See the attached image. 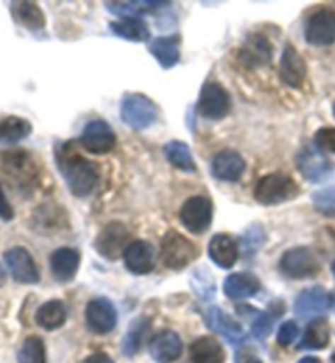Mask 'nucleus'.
Instances as JSON below:
<instances>
[{
    "label": "nucleus",
    "instance_id": "nucleus-1",
    "mask_svg": "<svg viewBox=\"0 0 335 363\" xmlns=\"http://www.w3.org/2000/svg\"><path fill=\"white\" fill-rule=\"evenodd\" d=\"M56 162L67 189L77 199H87L100 184V167L74 149V141L61 143L56 149Z\"/></svg>",
    "mask_w": 335,
    "mask_h": 363
},
{
    "label": "nucleus",
    "instance_id": "nucleus-2",
    "mask_svg": "<svg viewBox=\"0 0 335 363\" xmlns=\"http://www.w3.org/2000/svg\"><path fill=\"white\" fill-rule=\"evenodd\" d=\"M301 189L290 175L273 172L263 175L254 189V199L262 206H276L300 196Z\"/></svg>",
    "mask_w": 335,
    "mask_h": 363
},
{
    "label": "nucleus",
    "instance_id": "nucleus-3",
    "mask_svg": "<svg viewBox=\"0 0 335 363\" xmlns=\"http://www.w3.org/2000/svg\"><path fill=\"white\" fill-rule=\"evenodd\" d=\"M120 116L125 125L132 130H147L159 118V108L154 101L144 94L132 92L126 94L121 100Z\"/></svg>",
    "mask_w": 335,
    "mask_h": 363
},
{
    "label": "nucleus",
    "instance_id": "nucleus-4",
    "mask_svg": "<svg viewBox=\"0 0 335 363\" xmlns=\"http://www.w3.org/2000/svg\"><path fill=\"white\" fill-rule=\"evenodd\" d=\"M200 249L180 234L175 229H170L162 238L161 242V259L162 264L170 270H182L188 267L191 262H195L198 257Z\"/></svg>",
    "mask_w": 335,
    "mask_h": 363
},
{
    "label": "nucleus",
    "instance_id": "nucleus-5",
    "mask_svg": "<svg viewBox=\"0 0 335 363\" xmlns=\"http://www.w3.org/2000/svg\"><path fill=\"white\" fill-rule=\"evenodd\" d=\"M280 270L293 280L312 279L321 272V260L317 254L307 245L291 247L281 255Z\"/></svg>",
    "mask_w": 335,
    "mask_h": 363
},
{
    "label": "nucleus",
    "instance_id": "nucleus-6",
    "mask_svg": "<svg viewBox=\"0 0 335 363\" xmlns=\"http://www.w3.org/2000/svg\"><path fill=\"white\" fill-rule=\"evenodd\" d=\"M296 167L311 184H322L334 175V164L316 146H305L296 154Z\"/></svg>",
    "mask_w": 335,
    "mask_h": 363
},
{
    "label": "nucleus",
    "instance_id": "nucleus-7",
    "mask_svg": "<svg viewBox=\"0 0 335 363\" xmlns=\"http://www.w3.org/2000/svg\"><path fill=\"white\" fill-rule=\"evenodd\" d=\"M305 40L310 46L327 48L335 43V12L321 7L310 15L305 25Z\"/></svg>",
    "mask_w": 335,
    "mask_h": 363
},
{
    "label": "nucleus",
    "instance_id": "nucleus-8",
    "mask_svg": "<svg viewBox=\"0 0 335 363\" xmlns=\"http://www.w3.org/2000/svg\"><path fill=\"white\" fill-rule=\"evenodd\" d=\"M130 231L123 223L111 221L103 226L98 236L95 238L93 247L106 260H118L125 255V250L130 245Z\"/></svg>",
    "mask_w": 335,
    "mask_h": 363
},
{
    "label": "nucleus",
    "instance_id": "nucleus-9",
    "mask_svg": "<svg viewBox=\"0 0 335 363\" xmlns=\"http://www.w3.org/2000/svg\"><path fill=\"white\" fill-rule=\"evenodd\" d=\"M180 223L193 234H203L212 221V201L205 195L190 196L178 211Z\"/></svg>",
    "mask_w": 335,
    "mask_h": 363
},
{
    "label": "nucleus",
    "instance_id": "nucleus-10",
    "mask_svg": "<svg viewBox=\"0 0 335 363\" xmlns=\"http://www.w3.org/2000/svg\"><path fill=\"white\" fill-rule=\"evenodd\" d=\"M198 113L206 120L220 121L226 118L231 111V95L227 90L217 82H208L201 89L198 105Z\"/></svg>",
    "mask_w": 335,
    "mask_h": 363
},
{
    "label": "nucleus",
    "instance_id": "nucleus-11",
    "mask_svg": "<svg viewBox=\"0 0 335 363\" xmlns=\"http://www.w3.org/2000/svg\"><path fill=\"white\" fill-rule=\"evenodd\" d=\"M0 167L10 179L15 180L20 190H30L36 180V167L28 151H5L0 156Z\"/></svg>",
    "mask_w": 335,
    "mask_h": 363
},
{
    "label": "nucleus",
    "instance_id": "nucleus-12",
    "mask_svg": "<svg viewBox=\"0 0 335 363\" xmlns=\"http://www.w3.org/2000/svg\"><path fill=\"white\" fill-rule=\"evenodd\" d=\"M79 144L90 154H108L116 146V135L108 121L92 120L84 126Z\"/></svg>",
    "mask_w": 335,
    "mask_h": 363
},
{
    "label": "nucleus",
    "instance_id": "nucleus-13",
    "mask_svg": "<svg viewBox=\"0 0 335 363\" xmlns=\"http://www.w3.org/2000/svg\"><path fill=\"white\" fill-rule=\"evenodd\" d=\"M273 45L262 33H251L239 50V62L246 69H262L273 60Z\"/></svg>",
    "mask_w": 335,
    "mask_h": 363
},
{
    "label": "nucleus",
    "instance_id": "nucleus-14",
    "mask_svg": "<svg viewBox=\"0 0 335 363\" xmlns=\"http://www.w3.org/2000/svg\"><path fill=\"white\" fill-rule=\"evenodd\" d=\"M334 306V296L322 286H311L296 296L293 309L301 319H316L319 314L327 313Z\"/></svg>",
    "mask_w": 335,
    "mask_h": 363
},
{
    "label": "nucleus",
    "instance_id": "nucleus-15",
    "mask_svg": "<svg viewBox=\"0 0 335 363\" xmlns=\"http://www.w3.org/2000/svg\"><path fill=\"white\" fill-rule=\"evenodd\" d=\"M85 323L90 333L105 335L111 333L118 323V313L113 303L106 298H93L85 308Z\"/></svg>",
    "mask_w": 335,
    "mask_h": 363
},
{
    "label": "nucleus",
    "instance_id": "nucleus-16",
    "mask_svg": "<svg viewBox=\"0 0 335 363\" xmlns=\"http://www.w3.org/2000/svg\"><path fill=\"white\" fill-rule=\"evenodd\" d=\"M4 260L15 281L23 283V285H35L40 281L38 267L25 247L17 245V247L8 249L4 254Z\"/></svg>",
    "mask_w": 335,
    "mask_h": 363
},
{
    "label": "nucleus",
    "instance_id": "nucleus-17",
    "mask_svg": "<svg viewBox=\"0 0 335 363\" xmlns=\"http://www.w3.org/2000/svg\"><path fill=\"white\" fill-rule=\"evenodd\" d=\"M280 81L290 89H301L307 77V66L291 43H286L280 60Z\"/></svg>",
    "mask_w": 335,
    "mask_h": 363
},
{
    "label": "nucleus",
    "instance_id": "nucleus-18",
    "mask_svg": "<svg viewBox=\"0 0 335 363\" xmlns=\"http://www.w3.org/2000/svg\"><path fill=\"white\" fill-rule=\"evenodd\" d=\"M246 169L247 164L244 157L231 149L215 154L210 162L211 175L221 182H237L246 172Z\"/></svg>",
    "mask_w": 335,
    "mask_h": 363
},
{
    "label": "nucleus",
    "instance_id": "nucleus-19",
    "mask_svg": "<svg viewBox=\"0 0 335 363\" xmlns=\"http://www.w3.org/2000/svg\"><path fill=\"white\" fill-rule=\"evenodd\" d=\"M205 323L212 333L222 335L232 345H239L246 340V333H244L242 325L234 321L229 314L222 311L221 308H208V311L205 313Z\"/></svg>",
    "mask_w": 335,
    "mask_h": 363
},
{
    "label": "nucleus",
    "instance_id": "nucleus-20",
    "mask_svg": "<svg viewBox=\"0 0 335 363\" xmlns=\"http://www.w3.org/2000/svg\"><path fill=\"white\" fill-rule=\"evenodd\" d=\"M182 339L170 329L159 330L149 342V354L157 363H174L182 355Z\"/></svg>",
    "mask_w": 335,
    "mask_h": 363
},
{
    "label": "nucleus",
    "instance_id": "nucleus-21",
    "mask_svg": "<svg viewBox=\"0 0 335 363\" xmlns=\"http://www.w3.org/2000/svg\"><path fill=\"white\" fill-rule=\"evenodd\" d=\"M126 269L135 275H147L156 267V249L149 241H132L125 250Z\"/></svg>",
    "mask_w": 335,
    "mask_h": 363
},
{
    "label": "nucleus",
    "instance_id": "nucleus-22",
    "mask_svg": "<svg viewBox=\"0 0 335 363\" xmlns=\"http://www.w3.org/2000/svg\"><path fill=\"white\" fill-rule=\"evenodd\" d=\"M208 255L220 269H232L239 259V244L229 234H216L208 244Z\"/></svg>",
    "mask_w": 335,
    "mask_h": 363
},
{
    "label": "nucleus",
    "instance_id": "nucleus-23",
    "mask_svg": "<svg viewBox=\"0 0 335 363\" xmlns=\"http://www.w3.org/2000/svg\"><path fill=\"white\" fill-rule=\"evenodd\" d=\"M180 48H182V38H180V35L174 33L167 36H157L149 45V52L162 69H172L180 61Z\"/></svg>",
    "mask_w": 335,
    "mask_h": 363
},
{
    "label": "nucleus",
    "instance_id": "nucleus-24",
    "mask_svg": "<svg viewBox=\"0 0 335 363\" xmlns=\"http://www.w3.org/2000/svg\"><path fill=\"white\" fill-rule=\"evenodd\" d=\"M81 265V254L72 247H59L51 254L50 267L57 281H71L77 275Z\"/></svg>",
    "mask_w": 335,
    "mask_h": 363
},
{
    "label": "nucleus",
    "instance_id": "nucleus-25",
    "mask_svg": "<svg viewBox=\"0 0 335 363\" xmlns=\"http://www.w3.org/2000/svg\"><path fill=\"white\" fill-rule=\"evenodd\" d=\"M170 7V2L161 0H144V2H105V9L120 18H141V15L156 13Z\"/></svg>",
    "mask_w": 335,
    "mask_h": 363
},
{
    "label": "nucleus",
    "instance_id": "nucleus-26",
    "mask_svg": "<svg viewBox=\"0 0 335 363\" xmlns=\"http://www.w3.org/2000/svg\"><path fill=\"white\" fill-rule=\"evenodd\" d=\"M10 13L18 25L30 31H41L46 28V15L35 2H13L10 5Z\"/></svg>",
    "mask_w": 335,
    "mask_h": 363
},
{
    "label": "nucleus",
    "instance_id": "nucleus-27",
    "mask_svg": "<svg viewBox=\"0 0 335 363\" xmlns=\"http://www.w3.org/2000/svg\"><path fill=\"white\" fill-rule=\"evenodd\" d=\"M222 290L231 300H247L260 291V281L252 274H231L225 280Z\"/></svg>",
    "mask_w": 335,
    "mask_h": 363
},
{
    "label": "nucleus",
    "instance_id": "nucleus-28",
    "mask_svg": "<svg viewBox=\"0 0 335 363\" xmlns=\"http://www.w3.org/2000/svg\"><path fill=\"white\" fill-rule=\"evenodd\" d=\"M191 363H225L226 354L220 340L203 335L190 345Z\"/></svg>",
    "mask_w": 335,
    "mask_h": 363
},
{
    "label": "nucleus",
    "instance_id": "nucleus-29",
    "mask_svg": "<svg viewBox=\"0 0 335 363\" xmlns=\"http://www.w3.org/2000/svg\"><path fill=\"white\" fill-rule=\"evenodd\" d=\"M108 28L115 36L131 43H146L151 38V30L142 18H120L111 21Z\"/></svg>",
    "mask_w": 335,
    "mask_h": 363
},
{
    "label": "nucleus",
    "instance_id": "nucleus-30",
    "mask_svg": "<svg viewBox=\"0 0 335 363\" xmlns=\"http://www.w3.org/2000/svg\"><path fill=\"white\" fill-rule=\"evenodd\" d=\"M331 340V328H329L327 319L316 318L311 319L305 330V335L297 344L300 350H322L329 345Z\"/></svg>",
    "mask_w": 335,
    "mask_h": 363
},
{
    "label": "nucleus",
    "instance_id": "nucleus-31",
    "mask_svg": "<svg viewBox=\"0 0 335 363\" xmlns=\"http://www.w3.org/2000/svg\"><path fill=\"white\" fill-rule=\"evenodd\" d=\"M67 308L59 300H51L41 304L35 314L36 324L45 330H56L66 324Z\"/></svg>",
    "mask_w": 335,
    "mask_h": 363
},
{
    "label": "nucleus",
    "instance_id": "nucleus-32",
    "mask_svg": "<svg viewBox=\"0 0 335 363\" xmlns=\"http://www.w3.org/2000/svg\"><path fill=\"white\" fill-rule=\"evenodd\" d=\"M33 131V125L21 116L8 115L0 120V143L17 144L26 140Z\"/></svg>",
    "mask_w": 335,
    "mask_h": 363
},
{
    "label": "nucleus",
    "instance_id": "nucleus-33",
    "mask_svg": "<svg viewBox=\"0 0 335 363\" xmlns=\"http://www.w3.org/2000/svg\"><path fill=\"white\" fill-rule=\"evenodd\" d=\"M164 156L167 161L174 165L175 169L182 170V172L193 174L196 172V162L191 156V149L187 143L183 141H169L164 146Z\"/></svg>",
    "mask_w": 335,
    "mask_h": 363
},
{
    "label": "nucleus",
    "instance_id": "nucleus-34",
    "mask_svg": "<svg viewBox=\"0 0 335 363\" xmlns=\"http://www.w3.org/2000/svg\"><path fill=\"white\" fill-rule=\"evenodd\" d=\"M149 324L151 323H149L147 319L141 318V319H137V321L132 323L131 328L127 329V333L123 339V345H121L123 347V354L126 357L136 355L137 352L141 350L142 342H144V335L149 330Z\"/></svg>",
    "mask_w": 335,
    "mask_h": 363
},
{
    "label": "nucleus",
    "instance_id": "nucleus-35",
    "mask_svg": "<svg viewBox=\"0 0 335 363\" xmlns=\"http://www.w3.org/2000/svg\"><path fill=\"white\" fill-rule=\"evenodd\" d=\"M18 363H46V347L38 335L23 340L18 352Z\"/></svg>",
    "mask_w": 335,
    "mask_h": 363
},
{
    "label": "nucleus",
    "instance_id": "nucleus-36",
    "mask_svg": "<svg viewBox=\"0 0 335 363\" xmlns=\"http://www.w3.org/2000/svg\"><path fill=\"white\" fill-rule=\"evenodd\" d=\"M311 201L319 215L335 218V184L314 191L311 196Z\"/></svg>",
    "mask_w": 335,
    "mask_h": 363
},
{
    "label": "nucleus",
    "instance_id": "nucleus-37",
    "mask_svg": "<svg viewBox=\"0 0 335 363\" xmlns=\"http://www.w3.org/2000/svg\"><path fill=\"white\" fill-rule=\"evenodd\" d=\"M62 221V215H57L56 208H50V206H41L35 211L33 215V228L36 229V233L41 231H55L56 228H59V224Z\"/></svg>",
    "mask_w": 335,
    "mask_h": 363
},
{
    "label": "nucleus",
    "instance_id": "nucleus-38",
    "mask_svg": "<svg viewBox=\"0 0 335 363\" xmlns=\"http://www.w3.org/2000/svg\"><path fill=\"white\" fill-rule=\"evenodd\" d=\"M314 146L321 152L335 154V128L322 126L314 133Z\"/></svg>",
    "mask_w": 335,
    "mask_h": 363
},
{
    "label": "nucleus",
    "instance_id": "nucleus-39",
    "mask_svg": "<svg viewBox=\"0 0 335 363\" xmlns=\"http://www.w3.org/2000/svg\"><path fill=\"white\" fill-rule=\"evenodd\" d=\"M273 318L268 313H255V319L252 323V334L255 339L265 340L272 333Z\"/></svg>",
    "mask_w": 335,
    "mask_h": 363
},
{
    "label": "nucleus",
    "instance_id": "nucleus-40",
    "mask_svg": "<svg viewBox=\"0 0 335 363\" xmlns=\"http://www.w3.org/2000/svg\"><path fill=\"white\" fill-rule=\"evenodd\" d=\"M300 335V325L295 321H286L280 325L278 334H276V342L281 347H288L295 342Z\"/></svg>",
    "mask_w": 335,
    "mask_h": 363
},
{
    "label": "nucleus",
    "instance_id": "nucleus-41",
    "mask_svg": "<svg viewBox=\"0 0 335 363\" xmlns=\"http://www.w3.org/2000/svg\"><path fill=\"white\" fill-rule=\"evenodd\" d=\"M263 239H265V234L262 231V226H257V224H254V226L249 228L247 231H246V234H244L242 245H244V247H246V250L251 249L252 245H254L255 249H259L260 245H262Z\"/></svg>",
    "mask_w": 335,
    "mask_h": 363
},
{
    "label": "nucleus",
    "instance_id": "nucleus-42",
    "mask_svg": "<svg viewBox=\"0 0 335 363\" xmlns=\"http://www.w3.org/2000/svg\"><path fill=\"white\" fill-rule=\"evenodd\" d=\"M15 218V210L13 206L10 205V201L7 199V195H5L4 191V186L0 184V220L2 221H12Z\"/></svg>",
    "mask_w": 335,
    "mask_h": 363
},
{
    "label": "nucleus",
    "instance_id": "nucleus-43",
    "mask_svg": "<svg viewBox=\"0 0 335 363\" xmlns=\"http://www.w3.org/2000/svg\"><path fill=\"white\" fill-rule=\"evenodd\" d=\"M82 363H115L111 360L110 355L103 354V352H97V354H92L90 357H87Z\"/></svg>",
    "mask_w": 335,
    "mask_h": 363
},
{
    "label": "nucleus",
    "instance_id": "nucleus-44",
    "mask_svg": "<svg viewBox=\"0 0 335 363\" xmlns=\"http://www.w3.org/2000/svg\"><path fill=\"white\" fill-rule=\"evenodd\" d=\"M236 363H262V360L257 359L254 354H249V352H237Z\"/></svg>",
    "mask_w": 335,
    "mask_h": 363
},
{
    "label": "nucleus",
    "instance_id": "nucleus-45",
    "mask_svg": "<svg viewBox=\"0 0 335 363\" xmlns=\"http://www.w3.org/2000/svg\"><path fill=\"white\" fill-rule=\"evenodd\" d=\"M297 363H322L317 357H302V359Z\"/></svg>",
    "mask_w": 335,
    "mask_h": 363
},
{
    "label": "nucleus",
    "instance_id": "nucleus-46",
    "mask_svg": "<svg viewBox=\"0 0 335 363\" xmlns=\"http://www.w3.org/2000/svg\"><path fill=\"white\" fill-rule=\"evenodd\" d=\"M5 281H7V274H5L4 267L0 265V288H2L5 285Z\"/></svg>",
    "mask_w": 335,
    "mask_h": 363
},
{
    "label": "nucleus",
    "instance_id": "nucleus-47",
    "mask_svg": "<svg viewBox=\"0 0 335 363\" xmlns=\"http://www.w3.org/2000/svg\"><path fill=\"white\" fill-rule=\"evenodd\" d=\"M332 116L335 118V100H334V104H332Z\"/></svg>",
    "mask_w": 335,
    "mask_h": 363
},
{
    "label": "nucleus",
    "instance_id": "nucleus-48",
    "mask_svg": "<svg viewBox=\"0 0 335 363\" xmlns=\"http://www.w3.org/2000/svg\"><path fill=\"white\" fill-rule=\"evenodd\" d=\"M331 363H335V352H332V355H331Z\"/></svg>",
    "mask_w": 335,
    "mask_h": 363
},
{
    "label": "nucleus",
    "instance_id": "nucleus-49",
    "mask_svg": "<svg viewBox=\"0 0 335 363\" xmlns=\"http://www.w3.org/2000/svg\"><path fill=\"white\" fill-rule=\"evenodd\" d=\"M332 274H334V277H335V260L332 262Z\"/></svg>",
    "mask_w": 335,
    "mask_h": 363
}]
</instances>
